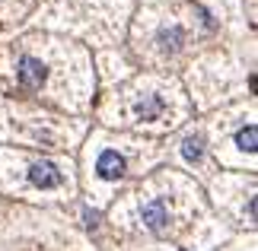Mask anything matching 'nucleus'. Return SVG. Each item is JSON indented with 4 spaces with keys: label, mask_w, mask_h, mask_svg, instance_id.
I'll return each instance as SVG.
<instances>
[{
    "label": "nucleus",
    "mask_w": 258,
    "mask_h": 251,
    "mask_svg": "<svg viewBox=\"0 0 258 251\" xmlns=\"http://www.w3.org/2000/svg\"><path fill=\"white\" fill-rule=\"evenodd\" d=\"M16 76H19V86H23V89H38L48 79V67L42 61H35V57H23Z\"/></svg>",
    "instance_id": "nucleus-1"
},
{
    "label": "nucleus",
    "mask_w": 258,
    "mask_h": 251,
    "mask_svg": "<svg viewBox=\"0 0 258 251\" xmlns=\"http://www.w3.org/2000/svg\"><path fill=\"white\" fill-rule=\"evenodd\" d=\"M96 172L102 182H118V178L124 175V159L115 153V149H105L102 156H99V162H96Z\"/></svg>",
    "instance_id": "nucleus-2"
},
{
    "label": "nucleus",
    "mask_w": 258,
    "mask_h": 251,
    "mask_svg": "<svg viewBox=\"0 0 258 251\" xmlns=\"http://www.w3.org/2000/svg\"><path fill=\"white\" fill-rule=\"evenodd\" d=\"M29 182L35 188H57L61 185V172H57L54 162H35L29 169Z\"/></svg>",
    "instance_id": "nucleus-3"
},
{
    "label": "nucleus",
    "mask_w": 258,
    "mask_h": 251,
    "mask_svg": "<svg viewBox=\"0 0 258 251\" xmlns=\"http://www.w3.org/2000/svg\"><path fill=\"white\" fill-rule=\"evenodd\" d=\"M144 223H147V229H150V232H156V235L166 229V223H169V210H166L163 200H153V204L144 207Z\"/></svg>",
    "instance_id": "nucleus-4"
},
{
    "label": "nucleus",
    "mask_w": 258,
    "mask_h": 251,
    "mask_svg": "<svg viewBox=\"0 0 258 251\" xmlns=\"http://www.w3.org/2000/svg\"><path fill=\"white\" fill-rule=\"evenodd\" d=\"M182 156L188 159V162H198V159L204 156V137L201 134H188L182 140Z\"/></svg>",
    "instance_id": "nucleus-5"
},
{
    "label": "nucleus",
    "mask_w": 258,
    "mask_h": 251,
    "mask_svg": "<svg viewBox=\"0 0 258 251\" xmlns=\"http://www.w3.org/2000/svg\"><path fill=\"white\" fill-rule=\"evenodd\" d=\"M156 42H160V48H163V51H178V45L185 42V32H182L178 26H172V29H163Z\"/></svg>",
    "instance_id": "nucleus-6"
},
{
    "label": "nucleus",
    "mask_w": 258,
    "mask_h": 251,
    "mask_svg": "<svg viewBox=\"0 0 258 251\" xmlns=\"http://www.w3.org/2000/svg\"><path fill=\"white\" fill-rule=\"evenodd\" d=\"M160 112H163V102L156 96H147L144 102H137V118H141V121H153Z\"/></svg>",
    "instance_id": "nucleus-7"
},
{
    "label": "nucleus",
    "mask_w": 258,
    "mask_h": 251,
    "mask_svg": "<svg viewBox=\"0 0 258 251\" xmlns=\"http://www.w3.org/2000/svg\"><path fill=\"white\" fill-rule=\"evenodd\" d=\"M236 146L245 149V153H255V149H258V130H255V124L242 127L239 134H236Z\"/></svg>",
    "instance_id": "nucleus-8"
},
{
    "label": "nucleus",
    "mask_w": 258,
    "mask_h": 251,
    "mask_svg": "<svg viewBox=\"0 0 258 251\" xmlns=\"http://www.w3.org/2000/svg\"><path fill=\"white\" fill-rule=\"evenodd\" d=\"M83 216H86V226H89V229H93V226H96V219H99L96 210H83Z\"/></svg>",
    "instance_id": "nucleus-9"
}]
</instances>
